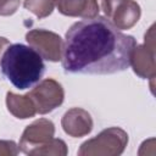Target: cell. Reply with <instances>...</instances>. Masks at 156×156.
<instances>
[{
    "label": "cell",
    "instance_id": "1",
    "mask_svg": "<svg viewBox=\"0 0 156 156\" xmlns=\"http://www.w3.org/2000/svg\"><path fill=\"white\" fill-rule=\"evenodd\" d=\"M136 45L134 37L123 34L106 17L76 22L66 32L62 67L66 73L112 74L130 66Z\"/></svg>",
    "mask_w": 156,
    "mask_h": 156
},
{
    "label": "cell",
    "instance_id": "2",
    "mask_svg": "<svg viewBox=\"0 0 156 156\" xmlns=\"http://www.w3.org/2000/svg\"><path fill=\"white\" fill-rule=\"evenodd\" d=\"M0 68L7 80L17 89L24 90L35 85L43 77V57L24 44H10L0 60Z\"/></svg>",
    "mask_w": 156,
    "mask_h": 156
},
{
    "label": "cell",
    "instance_id": "3",
    "mask_svg": "<svg viewBox=\"0 0 156 156\" xmlns=\"http://www.w3.org/2000/svg\"><path fill=\"white\" fill-rule=\"evenodd\" d=\"M54 123L40 118L29 124L20 140V149L29 155H66L67 147L63 140L54 139Z\"/></svg>",
    "mask_w": 156,
    "mask_h": 156
},
{
    "label": "cell",
    "instance_id": "4",
    "mask_svg": "<svg viewBox=\"0 0 156 156\" xmlns=\"http://www.w3.org/2000/svg\"><path fill=\"white\" fill-rule=\"evenodd\" d=\"M128 143L127 133L117 127L102 130L95 138L82 144L78 155H119Z\"/></svg>",
    "mask_w": 156,
    "mask_h": 156
},
{
    "label": "cell",
    "instance_id": "5",
    "mask_svg": "<svg viewBox=\"0 0 156 156\" xmlns=\"http://www.w3.org/2000/svg\"><path fill=\"white\" fill-rule=\"evenodd\" d=\"M107 20L117 29H129L140 18V6L134 0H102Z\"/></svg>",
    "mask_w": 156,
    "mask_h": 156
},
{
    "label": "cell",
    "instance_id": "6",
    "mask_svg": "<svg viewBox=\"0 0 156 156\" xmlns=\"http://www.w3.org/2000/svg\"><path fill=\"white\" fill-rule=\"evenodd\" d=\"M28 96L32 99L37 113L45 115L63 102L65 93L58 82L48 78L34 87L28 93Z\"/></svg>",
    "mask_w": 156,
    "mask_h": 156
},
{
    "label": "cell",
    "instance_id": "7",
    "mask_svg": "<svg viewBox=\"0 0 156 156\" xmlns=\"http://www.w3.org/2000/svg\"><path fill=\"white\" fill-rule=\"evenodd\" d=\"M154 28L155 26L150 27L145 34V43L143 45H135L130 55V66L134 73L145 79H154L156 74Z\"/></svg>",
    "mask_w": 156,
    "mask_h": 156
},
{
    "label": "cell",
    "instance_id": "8",
    "mask_svg": "<svg viewBox=\"0 0 156 156\" xmlns=\"http://www.w3.org/2000/svg\"><path fill=\"white\" fill-rule=\"evenodd\" d=\"M26 40L44 60L51 62L61 60L63 41L58 34L46 29H32L26 34Z\"/></svg>",
    "mask_w": 156,
    "mask_h": 156
},
{
    "label": "cell",
    "instance_id": "9",
    "mask_svg": "<svg viewBox=\"0 0 156 156\" xmlns=\"http://www.w3.org/2000/svg\"><path fill=\"white\" fill-rule=\"evenodd\" d=\"M61 123L63 130L73 138L84 136L93 129V119L90 115L79 107L68 110L63 115Z\"/></svg>",
    "mask_w": 156,
    "mask_h": 156
},
{
    "label": "cell",
    "instance_id": "10",
    "mask_svg": "<svg viewBox=\"0 0 156 156\" xmlns=\"http://www.w3.org/2000/svg\"><path fill=\"white\" fill-rule=\"evenodd\" d=\"M58 12L69 17H82L84 20L99 16L96 0H57Z\"/></svg>",
    "mask_w": 156,
    "mask_h": 156
},
{
    "label": "cell",
    "instance_id": "11",
    "mask_svg": "<svg viewBox=\"0 0 156 156\" xmlns=\"http://www.w3.org/2000/svg\"><path fill=\"white\" fill-rule=\"evenodd\" d=\"M6 105L9 111L17 118H29L37 113L34 104L28 94L16 95L9 91L6 94Z\"/></svg>",
    "mask_w": 156,
    "mask_h": 156
},
{
    "label": "cell",
    "instance_id": "12",
    "mask_svg": "<svg viewBox=\"0 0 156 156\" xmlns=\"http://www.w3.org/2000/svg\"><path fill=\"white\" fill-rule=\"evenodd\" d=\"M56 0H24L23 6L38 18H44L54 11Z\"/></svg>",
    "mask_w": 156,
    "mask_h": 156
},
{
    "label": "cell",
    "instance_id": "13",
    "mask_svg": "<svg viewBox=\"0 0 156 156\" xmlns=\"http://www.w3.org/2000/svg\"><path fill=\"white\" fill-rule=\"evenodd\" d=\"M21 0H0V16H11L20 7Z\"/></svg>",
    "mask_w": 156,
    "mask_h": 156
},
{
    "label": "cell",
    "instance_id": "14",
    "mask_svg": "<svg viewBox=\"0 0 156 156\" xmlns=\"http://www.w3.org/2000/svg\"><path fill=\"white\" fill-rule=\"evenodd\" d=\"M18 149L12 140H0V155H17Z\"/></svg>",
    "mask_w": 156,
    "mask_h": 156
},
{
    "label": "cell",
    "instance_id": "15",
    "mask_svg": "<svg viewBox=\"0 0 156 156\" xmlns=\"http://www.w3.org/2000/svg\"><path fill=\"white\" fill-rule=\"evenodd\" d=\"M9 45H10V41H9V39L0 37V60H1V56H2L4 51L6 50V48H7Z\"/></svg>",
    "mask_w": 156,
    "mask_h": 156
}]
</instances>
